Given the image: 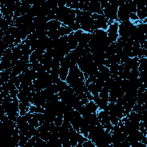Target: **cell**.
I'll return each instance as SVG.
<instances>
[{
    "label": "cell",
    "instance_id": "6da1fadb",
    "mask_svg": "<svg viewBox=\"0 0 147 147\" xmlns=\"http://www.w3.org/2000/svg\"><path fill=\"white\" fill-rule=\"evenodd\" d=\"M118 6L117 5V1L110 2L109 1L108 4L103 8V12L105 17L109 20L110 24L116 21H118L117 12Z\"/></svg>",
    "mask_w": 147,
    "mask_h": 147
},
{
    "label": "cell",
    "instance_id": "7a4b0ae2",
    "mask_svg": "<svg viewBox=\"0 0 147 147\" xmlns=\"http://www.w3.org/2000/svg\"><path fill=\"white\" fill-rule=\"evenodd\" d=\"M118 24L119 22L118 21H115L109 25L107 29L106 30L107 37L111 41V43L116 42L118 38L119 37Z\"/></svg>",
    "mask_w": 147,
    "mask_h": 147
},
{
    "label": "cell",
    "instance_id": "3957f363",
    "mask_svg": "<svg viewBox=\"0 0 147 147\" xmlns=\"http://www.w3.org/2000/svg\"><path fill=\"white\" fill-rule=\"evenodd\" d=\"M130 14V11L127 7L125 3L118 7L117 12L118 21L120 22L125 21L129 20V15Z\"/></svg>",
    "mask_w": 147,
    "mask_h": 147
},
{
    "label": "cell",
    "instance_id": "277c9868",
    "mask_svg": "<svg viewBox=\"0 0 147 147\" xmlns=\"http://www.w3.org/2000/svg\"><path fill=\"white\" fill-rule=\"evenodd\" d=\"M88 11L91 13H96L100 15H104L103 10L101 8L100 2L98 1H89L88 5Z\"/></svg>",
    "mask_w": 147,
    "mask_h": 147
},
{
    "label": "cell",
    "instance_id": "5b68a950",
    "mask_svg": "<svg viewBox=\"0 0 147 147\" xmlns=\"http://www.w3.org/2000/svg\"><path fill=\"white\" fill-rule=\"evenodd\" d=\"M137 11L136 14L138 18V20L141 21L146 20L147 17V10L145 5L143 4H136Z\"/></svg>",
    "mask_w": 147,
    "mask_h": 147
},
{
    "label": "cell",
    "instance_id": "8992f818",
    "mask_svg": "<svg viewBox=\"0 0 147 147\" xmlns=\"http://www.w3.org/2000/svg\"><path fill=\"white\" fill-rule=\"evenodd\" d=\"M61 25V23L57 20H50L46 24L45 30L48 31L50 30H58Z\"/></svg>",
    "mask_w": 147,
    "mask_h": 147
},
{
    "label": "cell",
    "instance_id": "52a82bcc",
    "mask_svg": "<svg viewBox=\"0 0 147 147\" xmlns=\"http://www.w3.org/2000/svg\"><path fill=\"white\" fill-rule=\"evenodd\" d=\"M84 107L87 110L91 113H97L99 110L98 106L93 100L89 101L88 103L84 105Z\"/></svg>",
    "mask_w": 147,
    "mask_h": 147
},
{
    "label": "cell",
    "instance_id": "ba28073f",
    "mask_svg": "<svg viewBox=\"0 0 147 147\" xmlns=\"http://www.w3.org/2000/svg\"><path fill=\"white\" fill-rule=\"evenodd\" d=\"M69 68L67 67L60 66L59 72V76L61 80L65 81L69 72Z\"/></svg>",
    "mask_w": 147,
    "mask_h": 147
},
{
    "label": "cell",
    "instance_id": "9c48e42d",
    "mask_svg": "<svg viewBox=\"0 0 147 147\" xmlns=\"http://www.w3.org/2000/svg\"><path fill=\"white\" fill-rule=\"evenodd\" d=\"M58 30H59V32L60 34V36H65V35H68L72 32H73L69 27L64 25L62 23H61V26L59 28Z\"/></svg>",
    "mask_w": 147,
    "mask_h": 147
},
{
    "label": "cell",
    "instance_id": "30bf717a",
    "mask_svg": "<svg viewBox=\"0 0 147 147\" xmlns=\"http://www.w3.org/2000/svg\"><path fill=\"white\" fill-rule=\"evenodd\" d=\"M47 36L52 40L59 39L61 36L58 30H50L46 31Z\"/></svg>",
    "mask_w": 147,
    "mask_h": 147
},
{
    "label": "cell",
    "instance_id": "8fae6325",
    "mask_svg": "<svg viewBox=\"0 0 147 147\" xmlns=\"http://www.w3.org/2000/svg\"><path fill=\"white\" fill-rule=\"evenodd\" d=\"M64 118V114H59L57 115L54 119V123L56 126H61Z\"/></svg>",
    "mask_w": 147,
    "mask_h": 147
},
{
    "label": "cell",
    "instance_id": "7c38bea8",
    "mask_svg": "<svg viewBox=\"0 0 147 147\" xmlns=\"http://www.w3.org/2000/svg\"><path fill=\"white\" fill-rule=\"evenodd\" d=\"M56 85L57 86L59 92H60V91H63V90H65L67 86H68V84L66 83L65 81L60 80L58 83L56 84Z\"/></svg>",
    "mask_w": 147,
    "mask_h": 147
},
{
    "label": "cell",
    "instance_id": "4fadbf2b",
    "mask_svg": "<svg viewBox=\"0 0 147 147\" xmlns=\"http://www.w3.org/2000/svg\"><path fill=\"white\" fill-rule=\"evenodd\" d=\"M82 147H96V146L91 140L88 139L82 144Z\"/></svg>",
    "mask_w": 147,
    "mask_h": 147
}]
</instances>
